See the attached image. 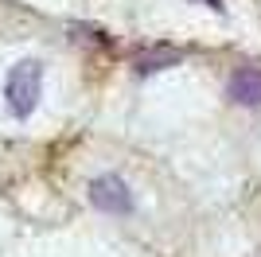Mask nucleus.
<instances>
[{
    "label": "nucleus",
    "mask_w": 261,
    "mask_h": 257,
    "mask_svg": "<svg viewBox=\"0 0 261 257\" xmlns=\"http://www.w3.org/2000/svg\"><path fill=\"white\" fill-rule=\"evenodd\" d=\"M184 63V51L179 47H144V51L133 55V70L137 74H156V70H168V66Z\"/></svg>",
    "instance_id": "obj_4"
},
{
    "label": "nucleus",
    "mask_w": 261,
    "mask_h": 257,
    "mask_svg": "<svg viewBox=\"0 0 261 257\" xmlns=\"http://www.w3.org/2000/svg\"><path fill=\"white\" fill-rule=\"evenodd\" d=\"M39 94H43V63L39 59H23L8 70L4 78V101H8V113L16 121H28L39 106Z\"/></svg>",
    "instance_id": "obj_1"
},
{
    "label": "nucleus",
    "mask_w": 261,
    "mask_h": 257,
    "mask_svg": "<svg viewBox=\"0 0 261 257\" xmlns=\"http://www.w3.org/2000/svg\"><path fill=\"white\" fill-rule=\"evenodd\" d=\"M207 4H211V8H215V12H222V0H207Z\"/></svg>",
    "instance_id": "obj_5"
},
{
    "label": "nucleus",
    "mask_w": 261,
    "mask_h": 257,
    "mask_svg": "<svg viewBox=\"0 0 261 257\" xmlns=\"http://www.w3.org/2000/svg\"><path fill=\"white\" fill-rule=\"evenodd\" d=\"M90 203L101 214H133V191L121 175L106 171L98 179H90Z\"/></svg>",
    "instance_id": "obj_2"
},
{
    "label": "nucleus",
    "mask_w": 261,
    "mask_h": 257,
    "mask_svg": "<svg viewBox=\"0 0 261 257\" xmlns=\"http://www.w3.org/2000/svg\"><path fill=\"white\" fill-rule=\"evenodd\" d=\"M226 97L234 106H261V66H238L226 82Z\"/></svg>",
    "instance_id": "obj_3"
}]
</instances>
